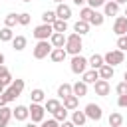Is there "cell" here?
<instances>
[{"instance_id":"cell-1","label":"cell","mask_w":127,"mask_h":127,"mask_svg":"<svg viewBox=\"0 0 127 127\" xmlns=\"http://www.w3.org/2000/svg\"><path fill=\"white\" fill-rule=\"evenodd\" d=\"M24 87H26V83H24V79H14L8 87H6V91L2 93L4 95V99L10 103V101H14L16 97H20L22 95V91H24Z\"/></svg>"},{"instance_id":"cell-2","label":"cell","mask_w":127,"mask_h":127,"mask_svg":"<svg viewBox=\"0 0 127 127\" xmlns=\"http://www.w3.org/2000/svg\"><path fill=\"white\" fill-rule=\"evenodd\" d=\"M65 52L67 54H71V56H77L79 52H81V48H83V42H81V36L79 34H69L67 36V40H65Z\"/></svg>"},{"instance_id":"cell-3","label":"cell","mask_w":127,"mask_h":127,"mask_svg":"<svg viewBox=\"0 0 127 127\" xmlns=\"http://www.w3.org/2000/svg\"><path fill=\"white\" fill-rule=\"evenodd\" d=\"M52 50H54V46H52L50 40H38V44L34 46V58L44 60V58H48L52 54Z\"/></svg>"},{"instance_id":"cell-4","label":"cell","mask_w":127,"mask_h":127,"mask_svg":"<svg viewBox=\"0 0 127 127\" xmlns=\"http://www.w3.org/2000/svg\"><path fill=\"white\" fill-rule=\"evenodd\" d=\"M52 34H54V26H52V24H44V22H42L40 26H36L34 32H32V36H34L36 40H50Z\"/></svg>"},{"instance_id":"cell-5","label":"cell","mask_w":127,"mask_h":127,"mask_svg":"<svg viewBox=\"0 0 127 127\" xmlns=\"http://www.w3.org/2000/svg\"><path fill=\"white\" fill-rule=\"evenodd\" d=\"M30 117H32V121L34 123H42L44 121V117H46V107L42 105V103H30Z\"/></svg>"},{"instance_id":"cell-6","label":"cell","mask_w":127,"mask_h":127,"mask_svg":"<svg viewBox=\"0 0 127 127\" xmlns=\"http://www.w3.org/2000/svg\"><path fill=\"white\" fill-rule=\"evenodd\" d=\"M103 60H105V64H109V65H119V64H123V60H125V54L121 52V50H111V52H107L105 56H103Z\"/></svg>"},{"instance_id":"cell-7","label":"cell","mask_w":127,"mask_h":127,"mask_svg":"<svg viewBox=\"0 0 127 127\" xmlns=\"http://www.w3.org/2000/svg\"><path fill=\"white\" fill-rule=\"evenodd\" d=\"M87 65H89V62H87L81 54H77V56L71 58V65H69V67H71L73 73H83V71L87 69Z\"/></svg>"},{"instance_id":"cell-8","label":"cell","mask_w":127,"mask_h":127,"mask_svg":"<svg viewBox=\"0 0 127 127\" xmlns=\"http://www.w3.org/2000/svg\"><path fill=\"white\" fill-rule=\"evenodd\" d=\"M83 111H85L87 119H93V121H99V119L103 117V109H101V105H97V103H87Z\"/></svg>"},{"instance_id":"cell-9","label":"cell","mask_w":127,"mask_h":127,"mask_svg":"<svg viewBox=\"0 0 127 127\" xmlns=\"http://www.w3.org/2000/svg\"><path fill=\"white\" fill-rule=\"evenodd\" d=\"M93 89H95V95H99V97H107L109 91H111V85H109L107 79H97V81L93 83Z\"/></svg>"},{"instance_id":"cell-10","label":"cell","mask_w":127,"mask_h":127,"mask_svg":"<svg viewBox=\"0 0 127 127\" xmlns=\"http://www.w3.org/2000/svg\"><path fill=\"white\" fill-rule=\"evenodd\" d=\"M113 32L117 36H125L127 34V16H117L113 22Z\"/></svg>"},{"instance_id":"cell-11","label":"cell","mask_w":127,"mask_h":127,"mask_svg":"<svg viewBox=\"0 0 127 127\" xmlns=\"http://www.w3.org/2000/svg\"><path fill=\"white\" fill-rule=\"evenodd\" d=\"M12 115L16 121H26L30 117V109L26 105H16V109H12Z\"/></svg>"},{"instance_id":"cell-12","label":"cell","mask_w":127,"mask_h":127,"mask_svg":"<svg viewBox=\"0 0 127 127\" xmlns=\"http://www.w3.org/2000/svg\"><path fill=\"white\" fill-rule=\"evenodd\" d=\"M103 14H105V16H117V14H119V4H117L115 0H107V2L103 4Z\"/></svg>"},{"instance_id":"cell-13","label":"cell","mask_w":127,"mask_h":127,"mask_svg":"<svg viewBox=\"0 0 127 127\" xmlns=\"http://www.w3.org/2000/svg\"><path fill=\"white\" fill-rule=\"evenodd\" d=\"M56 16H58L60 20H69V18H71V8L62 2V4H58V8H56Z\"/></svg>"},{"instance_id":"cell-14","label":"cell","mask_w":127,"mask_h":127,"mask_svg":"<svg viewBox=\"0 0 127 127\" xmlns=\"http://www.w3.org/2000/svg\"><path fill=\"white\" fill-rule=\"evenodd\" d=\"M65 40H67V36L62 34V32H54L52 38H50V42H52L54 48H64V46H65Z\"/></svg>"},{"instance_id":"cell-15","label":"cell","mask_w":127,"mask_h":127,"mask_svg":"<svg viewBox=\"0 0 127 127\" xmlns=\"http://www.w3.org/2000/svg\"><path fill=\"white\" fill-rule=\"evenodd\" d=\"M14 115H12V109L10 107H0V127H8V123H10V119H12Z\"/></svg>"},{"instance_id":"cell-16","label":"cell","mask_w":127,"mask_h":127,"mask_svg":"<svg viewBox=\"0 0 127 127\" xmlns=\"http://www.w3.org/2000/svg\"><path fill=\"white\" fill-rule=\"evenodd\" d=\"M65 56H67L65 48H54V50H52V54H50V60H52V62H56V64H60V62H64V60H65Z\"/></svg>"},{"instance_id":"cell-17","label":"cell","mask_w":127,"mask_h":127,"mask_svg":"<svg viewBox=\"0 0 127 127\" xmlns=\"http://www.w3.org/2000/svg\"><path fill=\"white\" fill-rule=\"evenodd\" d=\"M81 75H83V81L89 85V83H95V81L99 79V69H93V67H91V69H85Z\"/></svg>"},{"instance_id":"cell-18","label":"cell","mask_w":127,"mask_h":127,"mask_svg":"<svg viewBox=\"0 0 127 127\" xmlns=\"http://www.w3.org/2000/svg\"><path fill=\"white\" fill-rule=\"evenodd\" d=\"M89 22H85V20H77L75 24H73V32L75 34H79V36H83V34H87L89 32Z\"/></svg>"},{"instance_id":"cell-19","label":"cell","mask_w":127,"mask_h":127,"mask_svg":"<svg viewBox=\"0 0 127 127\" xmlns=\"http://www.w3.org/2000/svg\"><path fill=\"white\" fill-rule=\"evenodd\" d=\"M113 73H115V69H113V65H109V64H103V65L99 67V79H111Z\"/></svg>"},{"instance_id":"cell-20","label":"cell","mask_w":127,"mask_h":127,"mask_svg":"<svg viewBox=\"0 0 127 127\" xmlns=\"http://www.w3.org/2000/svg\"><path fill=\"white\" fill-rule=\"evenodd\" d=\"M73 95H77V97H83V95H87V83L81 79V81H75L73 85Z\"/></svg>"},{"instance_id":"cell-21","label":"cell","mask_w":127,"mask_h":127,"mask_svg":"<svg viewBox=\"0 0 127 127\" xmlns=\"http://www.w3.org/2000/svg\"><path fill=\"white\" fill-rule=\"evenodd\" d=\"M71 121H73V125L77 127H81L85 121H87V115H85V111H77V109H73V113H71Z\"/></svg>"},{"instance_id":"cell-22","label":"cell","mask_w":127,"mask_h":127,"mask_svg":"<svg viewBox=\"0 0 127 127\" xmlns=\"http://www.w3.org/2000/svg\"><path fill=\"white\" fill-rule=\"evenodd\" d=\"M77 103H79V97L77 95H67L65 99H64V107L65 109H69V111H73V109H77Z\"/></svg>"},{"instance_id":"cell-23","label":"cell","mask_w":127,"mask_h":127,"mask_svg":"<svg viewBox=\"0 0 127 127\" xmlns=\"http://www.w3.org/2000/svg\"><path fill=\"white\" fill-rule=\"evenodd\" d=\"M87 62H89V67H93V69H99V67L105 64V60H103V56H101V54H93Z\"/></svg>"},{"instance_id":"cell-24","label":"cell","mask_w":127,"mask_h":127,"mask_svg":"<svg viewBox=\"0 0 127 127\" xmlns=\"http://www.w3.org/2000/svg\"><path fill=\"white\" fill-rule=\"evenodd\" d=\"M73 93V87H71V83H62L60 87H58V97L60 99H65L67 95H71Z\"/></svg>"},{"instance_id":"cell-25","label":"cell","mask_w":127,"mask_h":127,"mask_svg":"<svg viewBox=\"0 0 127 127\" xmlns=\"http://www.w3.org/2000/svg\"><path fill=\"white\" fill-rule=\"evenodd\" d=\"M26 44H28V40H26L24 36H14V40H12V48H14L16 52H22V50L26 48Z\"/></svg>"},{"instance_id":"cell-26","label":"cell","mask_w":127,"mask_h":127,"mask_svg":"<svg viewBox=\"0 0 127 127\" xmlns=\"http://www.w3.org/2000/svg\"><path fill=\"white\" fill-rule=\"evenodd\" d=\"M67 113H69V109H65L64 105H60L52 115H54V119H56V121H60V123H62V121H65V119H67Z\"/></svg>"},{"instance_id":"cell-27","label":"cell","mask_w":127,"mask_h":127,"mask_svg":"<svg viewBox=\"0 0 127 127\" xmlns=\"http://www.w3.org/2000/svg\"><path fill=\"white\" fill-rule=\"evenodd\" d=\"M107 121H109V127H121V125H123V115L115 111V113H111V115H109V119H107Z\"/></svg>"},{"instance_id":"cell-28","label":"cell","mask_w":127,"mask_h":127,"mask_svg":"<svg viewBox=\"0 0 127 127\" xmlns=\"http://www.w3.org/2000/svg\"><path fill=\"white\" fill-rule=\"evenodd\" d=\"M0 79H2V81H4V83H6V85H10V83H12V81H14V77H12V75H10V69H8V67H6V65H4V64H2V65H0Z\"/></svg>"},{"instance_id":"cell-29","label":"cell","mask_w":127,"mask_h":127,"mask_svg":"<svg viewBox=\"0 0 127 127\" xmlns=\"http://www.w3.org/2000/svg\"><path fill=\"white\" fill-rule=\"evenodd\" d=\"M103 22H105V14H101V12L93 10V16H91L89 24H91V26H103Z\"/></svg>"},{"instance_id":"cell-30","label":"cell","mask_w":127,"mask_h":127,"mask_svg":"<svg viewBox=\"0 0 127 127\" xmlns=\"http://www.w3.org/2000/svg\"><path fill=\"white\" fill-rule=\"evenodd\" d=\"M30 99H32L34 103H42V101H46V93H44V89H32Z\"/></svg>"},{"instance_id":"cell-31","label":"cell","mask_w":127,"mask_h":127,"mask_svg":"<svg viewBox=\"0 0 127 127\" xmlns=\"http://www.w3.org/2000/svg\"><path fill=\"white\" fill-rule=\"evenodd\" d=\"M12 40H14V32H12V28L4 26V28L0 30V42H12Z\"/></svg>"},{"instance_id":"cell-32","label":"cell","mask_w":127,"mask_h":127,"mask_svg":"<svg viewBox=\"0 0 127 127\" xmlns=\"http://www.w3.org/2000/svg\"><path fill=\"white\" fill-rule=\"evenodd\" d=\"M56 20H58L56 10H54V12H52V10H46V12L42 14V22H44V24H54Z\"/></svg>"},{"instance_id":"cell-33","label":"cell","mask_w":127,"mask_h":127,"mask_svg":"<svg viewBox=\"0 0 127 127\" xmlns=\"http://www.w3.org/2000/svg\"><path fill=\"white\" fill-rule=\"evenodd\" d=\"M52 26H54V32H62V34L67 32V20H60V18H58Z\"/></svg>"},{"instance_id":"cell-34","label":"cell","mask_w":127,"mask_h":127,"mask_svg":"<svg viewBox=\"0 0 127 127\" xmlns=\"http://www.w3.org/2000/svg\"><path fill=\"white\" fill-rule=\"evenodd\" d=\"M91 16H93V8H89V6H83V8L79 10V20H85V22H89V20H91Z\"/></svg>"},{"instance_id":"cell-35","label":"cell","mask_w":127,"mask_h":127,"mask_svg":"<svg viewBox=\"0 0 127 127\" xmlns=\"http://www.w3.org/2000/svg\"><path fill=\"white\" fill-rule=\"evenodd\" d=\"M60 105H62V103H60L58 99H46V101H44V107H46V111H50V113H54Z\"/></svg>"},{"instance_id":"cell-36","label":"cell","mask_w":127,"mask_h":127,"mask_svg":"<svg viewBox=\"0 0 127 127\" xmlns=\"http://www.w3.org/2000/svg\"><path fill=\"white\" fill-rule=\"evenodd\" d=\"M4 24L8 26V28H14L16 24H18V14H14V12H10L6 18H4Z\"/></svg>"},{"instance_id":"cell-37","label":"cell","mask_w":127,"mask_h":127,"mask_svg":"<svg viewBox=\"0 0 127 127\" xmlns=\"http://www.w3.org/2000/svg\"><path fill=\"white\" fill-rule=\"evenodd\" d=\"M30 20H32V16H30L28 12L18 14V24H20V26H28V24H30Z\"/></svg>"},{"instance_id":"cell-38","label":"cell","mask_w":127,"mask_h":127,"mask_svg":"<svg viewBox=\"0 0 127 127\" xmlns=\"http://www.w3.org/2000/svg\"><path fill=\"white\" fill-rule=\"evenodd\" d=\"M117 50H121V52L127 50V38H125V36H119V38H117Z\"/></svg>"},{"instance_id":"cell-39","label":"cell","mask_w":127,"mask_h":127,"mask_svg":"<svg viewBox=\"0 0 127 127\" xmlns=\"http://www.w3.org/2000/svg\"><path fill=\"white\" fill-rule=\"evenodd\" d=\"M115 91H117V95H127V81H121V83H117Z\"/></svg>"},{"instance_id":"cell-40","label":"cell","mask_w":127,"mask_h":127,"mask_svg":"<svg viewBox=\"0 0 127 127\" xmlns=\"http://www.w3.org/2000/svg\"><path fill=\"white\" fill-rule=\"evenodd\" d=\"M105 2H107V0H87V6H89V8H93V10H97V8H99V6H103Z\"/></svg>"},{"instance_id":"cell-41","label":"cell","mask_w":127,"mask_h":127,"mask_svg":"<svg viewBox=\"0 0 127 127\" xmlns=\"http://www.w3.org/2000/svg\"><path fill=\"white\" fill-rule=\"evenodd\" d=\"M42 127H60V121H56V119H44Z\"/></svg>"},{"instance_id":"cell-42","label":"cell","mask_w":127,"mask_h":127,"mask_svg":"<svg viewBox=\"0 0 127 127\" xmlns=\"http://www.w3.org/2000/svg\"><path fill=\"white\" fill-rule=\"evenodd\" d=\"M117 105L119 107H127V95H119L117 97Z\"/></svg>"},{"instance_id":"cell-43","label":"cell","mask_w":127,"mask_h":127,"mask_svg":"<svg viewBox=\"0 0 127 127\" xmlns=\"http://www.w3.org/2000/svg\"><path fill=\"white\" fill-rule=\"evenodd\" d=\"M60 127H75V125H73V121H67V119H65V121L60 123Z\"/></svg>"},{"instance_id":"cell-44","label":"cell","mask_w":127,"mask_h":127,"mask_svg":"<svg viewBox=\"0 0 127 127\" xmlns=\"http://www.w3.org/2000/svg\"><path fill=\"white\" fill-rule=\"evenodd\" d=\"M6 103H8V101H6V99H4V95H2V93H0V107H4V105H6Z\"/></svg>"},{"instance_id":"cell-45","label":"cell","mask_w":127,"mask_h":127,"mask_svg":"<svg viewBox=\"0 0 127 127\" xmlns=\"http://www.w3.org/2000/svg\"><path fill=\"white\" fill-rule=\"evenodd\" d=\"M4 91H6V83L0 79V93H4Z\"/></svg>"},{"instance_id":"cell-46","label":"cell","mask_w":127,"mask_h":127,"mask_svg":"<svg viewBox=\"0 0 127 127\" xmlns=\"http://www.w3.org/2000/svg\"><path fill=\"white\" fill-rule=\"evenodd\" d=\"M85 2H87V0H73V4H75V6H83Z\"/></svg>"},{"instance_id":"cell-47","label":"cell","mask_w":127,"mask_h":127,"mask_svg":"<svg viewBox=\"0 0 127 127\" xmlns=\"http://www.w3.org/2000/svg\"><path fill=\"white\" fill-rule=\"evenodd\" d=\"M4 60H6V58H4V54H2V52H0V65H2V64H4Z\"/></svg>"},{"instance_id":"cell-48","label":"cell","mask_w":127,"mask_h":127,"mask_svg":"<svg viewBox=\"0 0 127 127\" xmlns=\"http://www.w3.org/2000/svg\"><path fill=\"white\" fill-rule=\"evenodd\" d=\"M26 127H38V125H36V123L32 121V123H26Z\"/></svg>"},{"instance_id":"cell-49","label":"cell","mask_w":127,"mask_h":127,"mask_svg":"<svg viewBox=\"0 0 127 127\" xmlns=\"http://www.w3.org/2000/svg\"><path fill=\"white\" fill-rule=\"evenodd\" d=\"M117 4H127V0H115Z\"/></svg>"},{"instance_id":"cell-50","label":"cell","mask_w":127,"mask_h":127,"mask_svg":"<svg viewBox=\"0 0 127 127\" xmlns=\"http://www.w3.org/2000/svg\"><path fill=\"white\" fill-rule=\"evenodd\" d=\"M52 2H56V4H62V2H64V0H52Z\"/></svg>"},{"instance_id":"cell-51","label":"cell","mask_w":127,"mask_h":127,"mask_svg":"<svg viewBox=\"0 0 127 127\" xmlns=\"http://www.w3.org/2000/svg\"><path fill=\"white\" fill-rule=\"evenodd\" d=\"M123 77H125V79H123V81H127V71H125V75H123Z\"/></svg>"},{"instance_id":"cell-52","label":"cell","mask_w":127,"mask_h":127,"mask_svg":"<svg viewBox=\"0 0 127 127\" xmlns=\"http://www.w3.org/2000/svg\"><path fill=\"white\" fill-rule=\"evenodd\" d=\"M22 2H32V0H22Z\"/></svg>"},{"instance_id":"cell-53","label":"cell","mask_w":127,"mask_h":127,"mask_svg":"<svg viewBox=\"0 0 127 127\" xmlns=\"http://www.w3.org/2000/svg\"><path fill=\"white\" fill-rule=\"evenodd\" d=\"M125 16H127V8H125Z\"/></svg>"},{"instance_id":"cell-54","label":"cell","mask_w":127,"mask_h":127,"mask_svg":"<svg viewBox=\"0 0 127 127\" xmlns=\"http://www.w3.org/2000/svg\"><path fill=\"white\" fill-rule=\"evenodd\" d=\"M125 38H127V34H125Z\"/></svg>"}]
</instances>
